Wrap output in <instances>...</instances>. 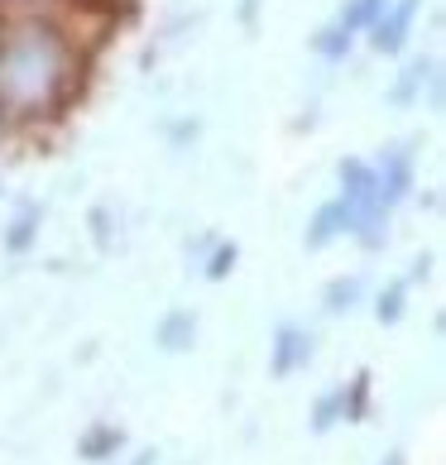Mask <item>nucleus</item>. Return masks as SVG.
<instances>
[{
    "instance_id": "1",
    "label": "nucleus",
    "mask_w": 446,
    "mask_h": 465,
    "mask_svg": "<svg viewBox=\"0 0 446 465\" xmlns=\"http://www.w3.org/2000/svg\"><path fill=\"white\" fill-rule=\"evenodd\" d=\"M307 355H312V341H307L302 331H293V326H283L279 341H273V379H288L298 365H307Z\"/></svg>"
},
{
    "instance_id": "2",
    "label": "nucleus",
    "mask_w": 446,
    "mask_h": 465,
    "mask_svg": "<svg viewBox=\"0 0 446 465\" xmlns=\"http://www.w3.org/2000/svg\"><path fill=\"white\" fill-rule=\"evenodd\" d=\"M120 441H125V432H120V427H111V422H96L92 432L82 437V456H87V460H106Z\"/></svg>"
},
{
    "instance_id": "3",
    "label": "nucleus",
    "mask_w": 446,
    "mask_h": 465,
    "mask_svg": "<svg viewBox=\"0 0 446 465\" xmlns=\"http://www.w3.org/2000/svg\"><path fill=\"white\" fill-rule=\"evenodd\" d=\"M341 221H351V202H336V206H327V212H317L312 231H307V245H327V240L341 231Z\"/></svg>"
},
{
    "instance_id": "4",
    "label": "nucleus",
    "mask_w": 446,
    "mask_h": 465,
    "mask_svg": "<svg viewBox=\"0 0 446 465\" xmlns=\"http://www.w3.org/2000/svg\"><path fill=\"white\" fill-rule=\"evenodd\" d=\"M413 5H418V0H403V5L393 10V20H389V25L380 20V34H374V48H389V54H393V48L403 44V29H408V20H413Z\"/></svg>"
},
{
    "instance_id": "5",
    "label": "nucleus",
    "mask_w": 446,
    "mask_h": 465,
    "mask_svg": "<svg viewBox=\"0 0 446 465\" xmlns=\"http://www.w3.org/2000/svg\"><path fill=\"white\" fill-rule=\"evenodd\" d=\"M193 331H197L193 317H187V312H173V317L159 326V341H164V351H187V346H193Z\"/></svg>"
},
{
    "instance_id": "6",
    "label": "nucleus",
    "mask_w": 446,
    "mask_h": 465,
    "mask_svg": "<svg viewBox=\"0 0 446 465\" xmlns=\"http://www.w3.org/2000/svg\"><path fill=\"white\" fill-rule=\"evenodd\" d=\"M341 418H346V408H341V389L336 393H322L317 408H312V432H332Z\"/></svg>"
},
{
    "instance_id": "7",
    "label": "nucleus",
    "mask_w": 446,
    "mask_h": 465,
    "mask_svg": "<svg viewBox=\"0 0 446 465\" xmlns=\"http://www.w3.org/2000/svg\"><path fill=\"white\" fill-rule=\"evenodd\" d=\"M365 403H370V374H355L351 393H341V408H346V422L365 418Z\"/></svg>"
},
{
    "instance_id": "8",
    "label": "nucleus",
    "mask_w": 446,
    "mask_h": 465,
    "mask_svg": "<svg viewBox=\"0 0 446 465\" xmlns=\"http://www.w3.org/2000/svg\"><path fill=\"white\" fill-rule=\"evenodd\" d=\"M399 307H403V288H389L380 298V322H399Z\"/></svg>"
},
{
    "instance_id": "9",
    "label": "nucleus",
    "mask_w": 446,
    "mask_h": 465,
    "mask_svg": "<svg viewBox=\"0 0 446 465\" xmlns=\"http://www.w3.org/2000/svg\"><path fill=\"white\" fill-rule=\"evenodd\" d=\"M231 264H235V245L216 250V254H212V264H207V273H212V279H226V273H231Z\"/></svg>"
},
{
    "instance_id": "10",
    "label": "nucleus",
    "mask_w": 446,
    "mask_h": 465,
    "mask_svg": "<svg viewBox=\"0 0 446 465\" xmlns=\"http://www.w3.org/2000/svg\"><path fill=\"white\" fill-rule=\"evenodd\" d=\"M374 10H380V0H355V5L346 10V29H355V25H365L370 15H374Z\"/></svg>"
},
{
    "instance_id": "11",
    "label": "nucleus",
    "mask_w": 446,
    "mask_h": 465,
    "mask_svg": "<svg viewBox=\"0 0 446 465\" xmlns=\"http://www.w3.org/2000/svg\"><path fill=\"white\" fill-rule=\"evenodd\" d=\"M351 298H355V283H336L327 307H332V312H341V307H351Z\"/></svg>"
},
{
    "instance_id": "12",
    "label": "nucleus",
    "mask_w": 446,
    "mask_h": 465,
    "mask_svg": "<svg viewBox=\"0 0 446 465\" xmlns=\"http://www.w3.org/2000/svg\"><path fill=\"white\" fill-rule=\"evenodd\" d=\"M130 465H159V456H154V451H140V456H134Z\"/></svg>"
},
{
    "instance_id": "13",
    "label": "nucleus",
    "mask_w": 446,
    "mask_h": 465,
    "mask_svg": "<svg viewBox=\"0 0 446 465\" xmlns=\"http://www.w3.org/2000/svg\"><path fill=\"white\" fill-rule=\"evenodd\" d=\"M384 465H403V460H399V456H389V460H384Z\"/></svg>"
}]
</instances>
